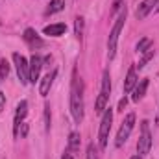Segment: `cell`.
Instances as JSON below:
<instances>
[{
    "label": "cell",
    "instance_id": "cell-7",
    "mask_svg": "<svg viewBox=\"0 0 159 159\" xmlns=\"http://www.w3.org/2000/svg\"><path fill=\"white\" fill-rule=\"evenodd\" d=\"M141 129H143V133L137 141V152L141 156H146L152 150V135H150V129H148V120L141 122Z\"/></svg>",
    "mask_w": 159,
    "mask_h": 159
},
{
    "label": "cell",
    "instance_id": "cell-21",
    "mask_svg": "<svg viewBox=\"0 0 159 159\" xmlns=\"http://www.w3.org/2000/svg\"><path fill=\"white\" fill-rule=\"evenodd\" d=\"M87 159H100V156H98V150H96V146H94L93 143L87 146Z\"/></svg>",
    "mask_w": 159,
    "mask_h": 159
},
{
    "label": "cell",
    "instance_id": "cell-1",
    "mask_svg": "<svg viewBox=\"0 0 159 159\" xmlns=\"http://www.w3.org/2000/svg\"><path fill=\"white\" fill-rule=\"evenodd\" d=\"M70 113L76 124H81L83 120V85L78 78V70L72 72V85H70Z\"/></svg>",
    "mask_w": 159,
    "mask_h": 159
},
{
    "label": "cell",
    "instance_id": "cell-25",
    "mask_svg": "<svg viewBox=\"0 0 159 159\" xmlns=\"http://www.w3.org/2000/svg\"><path fill=\"white\" fill-rule=\"evenodd\" d=\"M4 109H6V94L0 91V113H2Z\"/></svg>",
    "mask_w": 159,
    "mask_h": 159
},
{
    "label": "cell",
    "instance_id": "cell-16",
    "mask_svg": "<svg viewBox=\"0 0 159 159\" xmlns=\"http://www.w3.org/2000/svg\"><path fill=\"white\" fill-rule=\"evenodd\" d=\"M65 9V0H50L48 7H46V15H54V13H59Z\"/></svg>",
    "mask_w": 159,
    "mask_h": 159
},
{
    "label": "cell",
    "instance_id": "cell-20",
    "mask_svg": "<svg viewBox=\"0 0 159 159\" xmlns=\"http://www.w3.org/2000/svg\"><path fill=\"white\" fill-rule=\"evenodd\" d=\"M9 74V63L6 59H0V80H6Z\"/></svg>",
    "mask_w": 159,
    "mask_h": 159
},
{
    "label": "cell",
    "instance_id": "cell-22",
    "mask_svg": "<svg viewBox=\"0 0 159 159\" xmlns=\"http://www.w3.org/2000/svg\"><path fill=\"white\" fill-rule=\"evenodd\" d=\"M83 35V17H76V37L81 39Z\"/></svg>",
    "mask_w": 159,
    "mask_h": 159
},
{
    "label": "cell",
    "instance_id": "cell-26",
    "mask_svg": "<svg viewBox=\"0 0 159 159\" xmlns=\"http://www.w3.org/2000/svg\"><path fill=\"white\" fill-rule=\"evenodd\" d=\"M20 126H22V129H20L19 133H20V137H26V135H28V124H26V122H22Z\"/></svg>",
    "mask_w": 159,
    "mask_h": 159
},
{
    "label": "cell",
    "instance_id": "cell-11",
    "mask_svg": "<svg viewBox=\"0 0 159 159\" xmlns=\"http://www.w3.org/2000/svg\"><path fill=\"white\" fill-rule=\"evenodd\" d=\"M139 83V78H137V70H135V67L131 65L129 69H128V74H126V80H124V93L128 94V93H131L133 89H135V85Z\"/></svg>",
    "mask_w": 159,
    "mask_h": 159
},
{
    "label": "cell",
    "instance_id": "cell-6",
    "mask_svg": "<svg viewBox=\"0 0 159 159\" xmlns=\"http://www.w3.org/2000/svg\"><path fill=\"white\" fill-rule=\"evenodd\" d=\"M13 61H15V69H17V76H19V81L22 85L30 83V61L20 56L19 52L13 54Z\"/></svg>",
    "mask_w": 159,
    "mask_h": 159
},
{
    "label": "cell",
    "instance_id": "cell-27",
    "mask_svg": "<svg viewBox=\"0 0 159 159\" xmlns=\"http://www.w3.org/2000/svg\"><path fill=\"white\" fill-rule=\"evenodd\" d=\"M126 104H128V98H126V96H124V98H120V102H119V111H124Z\"/></svg>",
    "mask_w": 159,
    "mask_h": 159
},
{
    "label": "cell",
    "instance_id": "cell-3",
    "mask_svg": "<svg viewBox=\"0 0 159 159\" xmlns=\"http://www.w3.org/2000/svg\"><path fill=\"white\" fill-rule=\"evenodd\" d=\"M126 7L122 9V13H120V17L117 19V22H115V26L111 28V34H109V39H107V57L109 59H113L115 57V54H117V43H119V35L120 32H122V28H124V22H126Z\"/></svg>",
    "mask_w": 159,
    "mask_h": 159
},
{
    "label": "cell",
    "instance_id": "cell-18",
    "mask_svg": "<svg viewBox=\"0 0 159 159\" xmlns=\"http://www.w3.org/2000/svg\"><path fill=\"white\" fill-rule=\"evenodd\" d=\"M150 48H152V39H150V37H143V39L137 43V46H135L137 54H144V52L150 50Z\"/></svg>",
    "mask_w": 159,
    "mask_h": 159
},
{
    "label": "cell",
    "instance_id": "cell-8",
    "mask_svg": "<svg viewBox=\"0 0 159 159\" xmlns=\"http://www.w3.org/2000/svg\"><path fill=\"white\" fill-rule=\"evenodd\" d=\"M28 115V102L26 100H20L19 106H17V111H15V119H13V135L19 137V131H20V124L24 117Z\"/></svg>",
    "mask_w": 159,
    "mask_h": 159
},
{
    "label": "cell",
    "instance_id": "cell-15",
    "mask_svg": "<svg viewBox=\"0 0 159 159\" xmlns=\"http://www.w3.org/2000/svg\"><path fill=\"white\" fill-rule=\"evenodd\" d=\"M44 35H50V37H59V35H63L65 32H67V24H63V22H57V24H48V26H44Z\"/></svg>",
    "mask_w": 159,
    "mask_h": 159
},
{
    "label": "cell",
    "instance_id": "cell-28",
    "mask_svg": "<svg viewBox=\"0 0 159 159\" xmlns=\"http://www.w3.org/2000/svg\"><path fill=\"white\" fill-rule=\"evenodd\" d=\"M61 159H74L72 157V154H70V150H69V152H65V154H63V157Z\"/></svg>",
    "mask_w": 159,
    "mask_h": 159
},
{
    "label": "cell",
    "instance_id": "cell-29",
    "mask_svg": "<svg viewBox=\"0 0 159 159\" xmlns=\"http://www.w3.org/2000/svg\"><path fill=\"white\" fill-rule=\"evenodd\" d=\"M131 159H143V157H141V156H133Z\"/></svg>",
    "mask_w": 159,
    "mask_h": 159
},
{
    "label": "cell",
    "instance_id": "cell-12",
    "mask_svg": "<svg viewBox=\"0 0 159 159\" xmlns=\"http://www.w3.org/2000/svg\"><path fill=\"white\" fill-rule=\"evenodd\" d=\"M159 0H143L141 4H139V7H137V11H135V17L139 19V20H143L152 9H154V6H157Z\"/></svg>",
    "mask_w": 159,
    "mask_h": 159
},
{
    "label": "cell",
    "instance_id": "cell-2",
    "mask_svg": "<svg viewBox=\"0 0 159 159\" xmlns=\"http://www.w3.org/2000/svg\"><path fill=\"white\" fill-rule=\"evenodd\" d=\"M109 96H111V76H109V70H104V74H102V87H100L98 98L94 102V111L98 115L106 111L107 102H109Z\"/></svg>",
    "mask_w": 159,
    "mask_h": 159
},
{
    "label": "cell",
    "instance_id": "cell-19",
    "mask_svg": "<svg viewBox=\"0 0 159 159\" xmlns=\"http://www.w3.org/2000/svg\"><path fill=\"white\" fill-rule=\"evenodd\" d=\"M152 57H154V50L150 48V50H146V52L143 54V59L139 61V65H137V67H139V69H144V65H146V63H148Z\"/></svg>",
    "mask_w": 159,
    "mask_h": 159
},
{
    "label": "cell",
    "instance_id": "cell-17",
    "mask_svg": "<svg viewBox=\"0 0 159 159\" xmlns=\"http://www.w3.org/2000/svg\"><path fill=\"white\" fill-rule=\"evenodd\" d=\"M80 144H81V137L78 131H70L69 135V150L70 152H80Z\"/></svg>",
    "mask_w": 159,
    "mask_h": 159
},
{
    "label": "cell",
    "instance_id": "cell-10",
    "mask_svg": "<svg viewBox=\"0 0 159 159\" xmlns=\"http://www.w3.org/2000/svg\"><path fill=\"white\" fill-rule=\"evenodd\" d=\"M41 69H43V59H41L37 54H34V56L30 57V83L39 81Z\"/></svg>",
    "mask_w": 159,
    "mask_h": 159
},
{
    "label": "cell",
    "instance_id": "cell-4",
    "mask_svg": "<svg viewBox=\"0 0 159 159\" xmlns=\"http://www.w3.org/2000/svg\"><path fill=\"white\" fill-rule=\"evenodd\" d=\"M111 124H113V109L106 107L102 120H100V129H98V146L104 150L107 146V139H109V131H111Z\"/></svg>",
    "mask_w": 159,
    "mask_h": 159
},
{
    "label": "cell",
    "instance_id": "cell-5",
    "mask_svg": "<svg viewBox=\"0 0 159 159\" xmlns=\"http://www.w3.org/2000/svg\"><path fill=\"white\" fill-rule=\"evenodd\" d=\"M133 126H135V113H128L124 122H122V126H120L119 133H117V139H115V146L117 148H122V144L128 141V137L133 131Z\"/></svg>",
    "mask_w": 159,
    "mask_h": 159
},
{
    "label": "cell",
    "instance_id": "cell-30",
    "mask_svg": "<svg viewBox=\"0 0 159 159\" xmlns=\"http://www.w3.org/2000/svg\"><path fill=\"white\" fill-rule=\"evenodd\" d=\"M157 6H159V4H157ZM157 9H159V7H157Z\"/></svg>",
    "mask_w": 159,
    "mask_h": 159
},
{
    "label": "cell",
    "instance_id": "cell-14",
    "mask_svg": "<svg viewBox=\"0 0 159 159\" xmlns=\"http://www.w3.org/2000/svg\"><path fill=\"white\" fill-rule=\"evenodd\" d=\"M146 89H148V78H143L137 85H135V89L131 91V93H133V94H131V100H133V102L143 100L144 94H146Z\"/></svg>",
    "mask_w": 159,
    "mask_h": 159
},
{
    "label": "cell",
    "instance_id": "cell-24",
    "mask_svg": "<svg viewBox=\"0 0 159 159\" xmlns=\"http://www.w3.org/2000/svg\"><path fill=\"white\" fill-rule=\"evenodd\" d=\"M122 4H124V0H113V6H111V15H115V13L119 11L120 7H122Z\"/></svg>",
    "mask_w": 159,
    "mask_h": 159
},
{
    "label": "cell",
    "instance_id": "cell-13",
    "mask_svg": "<svg viewBox=\"0 0 159 159\" xmlns=\"http://www.w3.org/2000/svg\"><path fill=\"white\" fill-rule=\"evenodd\" d=\"M56 76H57V70H52V72H48L44 78L41 80V83H39V94L41 96H46V94L50 93V87H52Z\"/></svg>",
    "mask_w": 159,
    "mask_h": 159
},
{
    "label": "cell",
    "instance_id": "cell-9",
    "mask_svg": "<svg viewBox=\"0 0 159 159\" xmlns=\"http://www.w3.org/2000/svg\"><path fill=\"white\" fill-rule=\"evenodd\" d=\"M24 41L28 43V46H30L32 50H37V48H43V46H44V41L37 35V32H35L34 28H26V30H24Z\"/></svg>",
    "mask_w": 159,
    "mask_h": 159
},
{
    "label": "cell",
    "instance_id": "cell-23",
    "mask_svg": "<svg viewBox=\"0 0 159 159\" xmlns=\"http://www.w3.org/2000/svg\"><path fill=\"white\" fill-rule=\"evenodd\" d=\"M44 126H46V131H50V106L48 104L44 106Z\"/></svg>",
    "mask_w": 159,
    "mask_h": 159
}]
</instances>
